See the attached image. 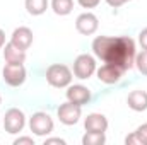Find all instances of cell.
<instances>
[{"mask_svg":"<svg viewBox=\"0 0 147 145\" xmlns=\"http://www.w3.org/2000/svg\"><path fill=\"white\" fill-rule=\"evenodd\" d=\"M92 53L105 63H113L123 72L135 65V41L128 36H98L92 41Z\"/></svg>","mask_w":147,"mask_h":145,"instance_id":"cell-1","label":"cell"},{"mask_svg":"<svg viewBox=\"0 0 147 145\" xmlns=\"http://www.w3.org/2000/svg\"><path fill=\"white\" fill-rule=\"evenodd\" d=\"M72 79L74 72L63 63H53L46 68V82L51 87H57V89L69 87L72 84Z\"/></svg>","mask_w":147,"mask_h":145,"instance_id":"cell-2","label":"cell"},{"mask_svg":"<svg viewBox=\"0 0 147 145\" xmlns=\"http://www.w3.org/2000/svg\"><path fill=\"white\" fill-rule=\"evenodd\" d=\"M53 119L48 113H43V111H38L34 113L31 118H29V128L31 132L38 135V137H46L53 132Z\"/></svg>","mask_w":147,"mask_h":145,"instance_id":"cell-3","label":"cell"},{"mask_svg":"<svg viewBox=\"0 0 147 145\" xmlns=\"http://www.w3.org/2000/svg\"><path fill=\"white\" fill-rule=\"evenodd\" d=\"M96 68H98V65H96L94 56H91V55H87V53H82V55H79V56L74 60L72 72L77 79L86 80V79H89L92 73L96 72Z\"/></svg>","mask_w":147,"mask_h":145,"instance_id":"cell-4","label":"cell"},{"mask_svg":"<svg viewBox=\"0 0 147 145\" xmlns=\"http://www.w3.org/2000/svg\"><path fill=\"white\" fill-rule=\"evenodd\" d=\"M3 82L10 87H19L26 82V67L24 63H5L3 70Z\"/></svg>","mask_w":147,"mask_h":145,"instance_id":"cell-5","label":"cell"},{"mask_svg":"<svg viewBox=\"0 0 147 145\" xmlns=\"http://www.w3.org/2000/svg\"><path fill=\"white\" fill-rule=\"evenodd\" d=\"M26 126V116L19 108H10L3 116V128L10 135H17Z\"/></svg>","mask_w":147,"mask_h":145,"instance_id":"cell-6","label":"cell"},{"mask_svg":"<svg viewBox=\"0 0 147 145\" xmlns=\"http://www.w3.org/2000/svg\"><path fill=\"white\" fill-rule=\"evenodd\" d=\"M80 114H82V106L74 104L70 101H67L65 104H60V108L57 109V116H58L60 123H63L67 126L77 125L80 119Z\"/></svg>","mask_w":147,"mask_h":145,"instance_id":"cell-7","label":"cell"},{"mask_svg":"<svg viewBox=\"0 0 147 145\" xmlns=\"http://www.w3.org/2000/svg\"><path fill=\"white\" fill-rule=\"evenodd\" d=\"M98 28H99V19L92 12H84V14L77 15V19H75V29L84 36L94 34L98 31Z\"/></svg>","mask_w":147,"mask_h":145,"instance_id":"cell-8","label":"cell"},{"mask_svg":"<svg viewBox=\"0 0 147 145\" xmlns=\"http://www.w3.org/2000/svg\"><path fill=\"white\" fill-rule=\"evenodd\" d=\"M65 96H67V101H70L74 104H79V106H84L91 101V91L86 85H80V84L69 85Z\"/></svg>","mask_w":147,"mask_h":145,"instance_id":"cell-9","label":"cell"},{"mask_svg":"<svg viewBox=\"0 0 147 145\" xmlns=\"http://www.w3.org/2000/svg\"><path fill=\"white\" fill-rule=\"evenodd\" d=\"M96 73H98L99 82H103V84H116V82H120V79L123 75V70L120 67L113 65V63H105L99 68H96Z\"/></svg>","mask_w":147,"mask_h":145,"instance_id":"cell-10","label":"cell"},{"mask_svg":"<svg viewBox=\"0 0 147 145\" xmlns=\"http://www.w3.org/2000/svg\"><path fill=\"white\" fill-rule=\"evenodd\" d=\"M84 128H86V132L105 133L108 130V119L101 113H91V114H87V118L84 121Z\"/></svg>","mask_w":147,"mask_h":145,"instance_id":"cell-11","label":"cell"},{"mask_svg":"<svg viewBox=\"0 0 147 145\" xmlns=\"http://www.w3.org/2000/svg\"><path fill=\"white\" fill-rule=\"evenodd\" d=\"M33 31L29 29V28H26V26H21V28H16L14 29V33H12V36H10V43H14L17 48H21V50H28L31 44H33Z\"/></svg>","mask_w":147,"mask_h":145,"instance_id":"cell-12","label":"cell"},{"mask_svg":"<svg viewBox=\"0 0 147 145\" xmlns=\"http://www.w3.org/2000/svg\"><path fill=\"white\" fill-rule=\"evenodd\" d=\"M3 50V60L5 63H24L26 62V51L17 48L14 43H5V46L2 48Z\"/></svg>","mask_w":147,"mask_h":145,"instance_id":"cell-13","label":"cell"},{"mask_svg":"<svg viewBox=\"0 0 147 145\" xmlns=\"http://www.w3.org/2000/svg\"><path fill=\"white\" fill-rule=\"evenodd\" d=\"M127 104L132 111L142 113L147 109V92L146 91H132L127 97Z\"/></svg>","mask_w":147,"mask_h":145,"instance_id":"cell-14","label":"cell"},{"mask_svg":"<svg viewBox=\"0 0 147 145\" xmlns=\"http://www.w3.org/2000/svg\"><path fill=\"white\" fill-rule=\"evenodd\" d=\"M26 10L31 15H41L48 9V0H24Z\"/></svg>","mask_w":147,"mask_h":145,"instance_id":"cell-15","label":"cell"},{"mask_svg":"<svg viewBox=\"0 0 147 145\" xmlns=\"http://www.w3.org/2000/svg\"><path fill=\"white\" fill-rule=\"evenodd\" d=\"M51 9L57 15H69L74 10V0H51Z\"/></svg>","mask_w":147,"mask_h":145,"instance_id":"cell-16","label":"cell"},{"mask_svg":"<svg viewBox=\"0 0 147 145\" xmlns=\"http://www.w3.org/2000/svg\"><path fill=\"white\" fill-rule=\"evenodd\" d=\"M105 144H106V137H105V133L86 132V135L82 137V145H105Z\"/></svg>","mask_w":147,"mask_h":145,"instance_id":"cell-17","label":"cell"},{"mask_svg":"<svg viewBox=\"0 0 147 145\" xmlns=\"http://www.w3.org/2000/svg\"><path fill=\"white\" fill-rule=\"evenodd\" d=\"M135 67H137V70L142 75H147V50L140 51L135 56Z\"/></svg>","mask_w":147,"mask_h":145,"instance_id":"cell-18","label":"cell"},{"mask_svg":"<svg viewBox=\"0 0 147 145\" xmlns=\"http://www.w3.org/2000/svg\"><path fill=\"white\" fill-rule=\"evenodd\" d=\"M135 135L139 137L140 144H142V145H147V123L140 125V126H139V128L135 130Z\"/></svg>","mask_w":147,"mask_h":145,"instance_id":"cell-19","label":"cell"},{"mask_svg":"<svg viewBox=\"0 0 147 145\" xmlns=\"http://www.w3.org/2000/svg\"><path fill=\"white\" fill-rule=\"evenodd\" d=\"M77 2H79V5L84 7V9H94V7L99 5L101 0H77Z\"/></svg>","mask_w":147,"mask_h":145,"instance_id":"cell-20","label":"cell"},{"mask_svg":"<svg viewBox=\"0 0 147 145\" xmlns=\"http://www.w3.org/2000/svg\"><path fill=\"white\" fill-rule=\"evenodd\" d=\"M14 145H34V138L31 137H19L14 140Z\"/></svg>","mask_w":147,"mask_h":145,"instance_id":"cell-21","label":"cell"},{"mask_svg":"<svg viewBox=\"0 0 147 145\" xmlns=\"http://www.w3.org/2000/svg\"><path fill=\"white\" fill-rule=\"evenodd\" d=\"M125 144H127V145H142V144H140V140H139V137L135 135V132H134V133H130V135L125 138Z\"/></svg>","mask_w":147,"mask_h":145,"instance_id":"cell-22","label":"cell"},{"mask_svg":"<svg viewBox=\"0 0 147 145\" xmlns=\"http://www.w3.org/2000/svg\"><path fill=\"white\" fill-rule=\"evenodd\" d=\"M139 43L142 46V50H147V28H144L139 34Z\"/></svg>","mask_w":147,"mask_h":145,"instance_id":"cell-23","label":"cell"},{"mask_svg":"<svg viewBox=\"0 0 147 145\" xmlns=\"http://www.w3.org/2000/svg\"><path fill=\"white\" fill-rule=\"evenodd\" d=\"M127 2H130V0H106V3L113 7V9H118V7H121V5H125Z\"/></svg>","mask_w":147,"mask_h":145,"instance_id":"cell-24","label":"cell"},{"mask_svg":"<svg viewBox=\"0 0 147 145\" xmlns=\"http://www.w3.org/2000/svg\"><path fill=\"white\" fill-rule=\"evenodd\" d=\"M51 144L65 145V140H63V138H46V140H45V145H51Z\"/></svg>","mask_w":147,"mask_h":145,"instance_id":"cell-25","label":"cell"},{"mask_svg":"<svg viewBox=\"0 0 147 145\" xmlns=\"http://www.w3.org/2000/svg\"><path fill=\"white\" fill-rule=\"evenodd\" d=\"M5 46V33H3V29H0V50Z\"/></svg>","mask_w":147,"mask_h":145,"instance_id":"cell-26","label":"cell"},{"mask_svg":"<svg viewBox=\"0 0 147 145\" xmlns=\"http://www.w3.org/2000/svg\"><path fill=\"white\" fill-rule=\"evenodd\" d=\"M0 104H2V96H0Z\"/></svg>","mask_w":147,"mask_h":145,"instance_id":"cell-27","label":"cell"}]
</instances>
